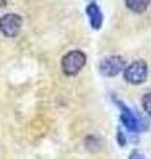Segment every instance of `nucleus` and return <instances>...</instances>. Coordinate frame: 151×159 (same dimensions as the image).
I'll list each match as a JSON object with an SVG mask.
<instances>
[{"mask_svg":"<svg viewBox=\"0 0 151 159\" xmlns=\"http://www.w3.org/2000/svg\"><path fill=\"white\" fill-rule=\"evenodd\" d=\"M86 13L89 16V23L92 25L93 29H99L101 25H102L103 21V16L101 9L98 8V6L95 3H90L89 6L86 7Z\"/></svg>","mask_w":151,"mask_h":159,"instance_id":"obj_6","label":"nucleus"},{"mask_svg":"<svg viewBox=\"0 0 151 159\" xmlns=\"http://www.w3.org/2000/svg\"><path fill=\"white\" fill-rule=\"evenodd\" d=\"M142 107L146 114L151 116V92L146 93L144 96L142 97Z\"/></svg>","mask_w":151,"mask_h":159,"instance_id":"obj_8","label":"nucleus"},{"mask_svg":"<svg viewBox=\"0 0 151 159\" xmlns=\"http://www.w3.org/2000/svg\"><path fill=\"white\" fill-rule=\"evenodd\" d=\"M117 139H118L119 146H125L126 145V137L123 135V133L121 131V129H118V131H117Z\"/></svg>","mask_w":151,"mask_h":159,"instance_id":"obj_9","label":"nucleus"},{"mask_svg":"<svg viewBox=\"0 0 151 159\" xmlns=\"http://www.w3.org/2000/svg\"><path fill=\"white\" fill-rule=\"evenodd\" d=\"M147 64L142 60H138L125 68L123 78L126 82L131 84V85H140L147 80Z\"/></svg>","mask_w":151,"mask_h":159,"instance_id":"obj_3","label":"nucleus"},{"mask_svg":"<svg viewBox=\"0 0 151 159\" xmlns=\"http://www.w3.org/2000/svg\"><path fill=\"white\" fill-rule=\"evenodd\" d=\"M129 159H146L144 158V155L140 151H138V150H134L131 154H130V157H129Z\"/></svg>","mask_w":151,"mask_h":159,"instance_id":"obj_10","label":"nucleus"},{"mask_svg":"<svg viewBox=\"0 0 151 159\" xmlns=\"http://www.w3.org/2000/svg\"><path fill=\"white\" fill-rule=\"evenodd\" d=\"M21 27L23 19L17 13H6L0 17V32L6 37H16Z\"/></svg>","mask_w":151,"mask_h":159,"instance_id":"obj_4","label":"nucleus"},{"mask_svg":"<svg viewBox=\"0 0 151 159\" xmlns=\"http://www.w3.org/2000/svg\"><path fill=\"white\" fill-rule=\"evenodd\" d=\"M125 4L134 13H143L150 6V0H125Z\"/></svg>","mask_w":151,"mask_h":159,"instance_id":"obj_7","label":"nucleus"},{"mask_svg":"<svg viewBox=\"0 0 151 159\" xmlns=\"http://www.w3.org/2000/svg\"><path fill=\"white\" fill-rule=\"evenodd\" d=\"M114 101H115L117 106L119 107V110H121L119 118H121V122H122V125L126 127V130H129V131H131V133H139V131L144 130L146 127H144L143 121L131 110V109L126 105V103H123L121 99L114 98Z\"/></svg>","mask_w":151,"mask_h":159,"instance_id":"obj_1","label":"nucleus"},{"mask_svg":"<svg viewBox=\"0 0 151 159\" xmlns=\"http://www.w3.org/2000/svg\"><path fill=\"white\" fill-rule=\"evenodd\" d=\"M125 68L126 62L121 56H108L99 61V72L105 77H115Z\"/></svg>","mask_w":151,"mask_h":159,"instance_id":"obj_5","label":"nucleus"},{"mask_svg":"<svg viewBox=\"0 0 151 159\" xmlns=\"http://www.w3.org/2000/svg\"><path fill=\"white\" fill-rule=\"evenodd\" d=\"M86 64V56L81 51H70L61 60V69L65 76H76Z\"/></svg>","mask_w":151,"mask_h":159,"instance_id":"obj_2","label":"nucleus"}]
</instances>
